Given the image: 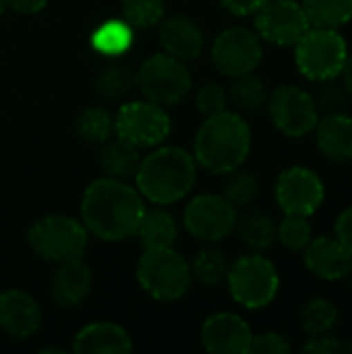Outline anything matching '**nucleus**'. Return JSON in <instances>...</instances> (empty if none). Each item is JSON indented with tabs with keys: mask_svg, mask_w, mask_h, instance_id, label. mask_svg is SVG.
<instances>
[{
	"mask_svg": "<svg viewBox=\"0 0 352 354\" xmlns=\"http://www.w3.org/2000/svg\"><path fill=\"white\" fill-rule=\"evenodd\" d=\"M143 212L141 193L110 176L93 180L81 201V222L87 232L110 243L135 236Z\"/></svg>",
	"mask_w": 352,
	"mask_h": 354,
	"instance_id": "nucleus-1",
	"label": "nucleus"
},
{
	"mask_svg": "<svg viewBox=\"0 0 352 354\" xmlns=\"http://www.w3.org/2000/svg\"><path fill=\"white\" fill-rule=\"evenodd\" d=\"M251 151V127L239 114L224 110L205 116L195 135V162L214 174H228L241 168Z\"/></svg>",
	"mask_w": 352,
	"mask_h": 354,
	"instance_id": "nucleus-2",
	"label": "nucleus"
},
{
	"mask_svg": "<svg viewBox=\"0 0 352 354\" xmlns=\"http://www.w3.org/2000/svg\"><path fill=\"white\" fill-rule=\"evenodd\" d=\"M197 162L180 147H160L147 158H141L135 174L137 191L141 197L156 205L180 201L195 185Z\"/></svg>",
	"mask_w": 352,
	"mask_h": 354,
	"instance_id": "nucleus-3",
	"label": "nucleus"
},
{
	"mask_svg": "<svg viewBox=\"0 0 352 354\" xmlns=\"http://www.w3.org/2000/svg\"><path fill=\"white\" fill-rule=\"evenodd\" d=\"M297 71L311 83L340 77L351 54L340 29L309 27L293 46Z\"/></svg>",
	"mask_w": 352,
	"mask_h": 354,
	"instance_id": "nucleus-4",
	"label": "nucleus"
},
{
	"mask_svg": "<svg viewBox=\"0 0 352 354\" xmlns=\"http://www.w3.org/2000/svg\"><path fill=\"white\" fill-rule=\"evenodd\" d=\"M230 297L237 305L257 311L274 303L280 290V274L263 253H247L230 263L226 278Z\"/></svg>",
	"mask_w": 352,
	"mask_h": 354,
	"instance_id": "nucleus-5",
	"label": "nucleus"
},
{
	"mask_svg": "<svg viewBox=\"0 0 352 354\" xmlns=\"http://www.w3.org/2000/svg\"><path fill=\"white\" fill-rule=\"evenodd\" d=\"M141 288L156 301H176L189 290L193 276L191 266L172 247L145 249L137 263Z\"/></svg>",
	"mask_w": 352,
	"mask_h": 354,
	"instance_id": "nucleus-6",
	"label": "nucleus"
},
{
	"mask_svg": "<svg viewBox=\"0 0 352 354\" xmlns=\"http://www.w3.org/2000/svg\"><path fill=\"white\" fill-rule=\"evenodd\" d=\"M135 85L145 100L170 108L185 100L193 81L183 60L162 52L141 62L135 73Z\"/></svg>",
	"mask_w": 352,
	"mask_h": 354,
	"instance_id": "nucleus-7",
	"label": "nucleus"
},
{
	"mask_svg": "<svg viewBox=\"0 0 352 354\" xmlns=\"http://www.w3.org/2000/svg\"><path fill=\"white\" fill-rule=\"evenodd\" d=\"M29 245L35 255L52 263L81 259L87 249V228L68 216H48L31 226Z\"/></svg>",
	"mask_w": 352,
	"mask_h": 354,
	"instance_id": "nucleus-8",
	"label": "nucleus"
},
{
	"mask_svg": "<svg viewBox=\"0 0 352 354\" xmlns=\"http://www.w3.org/2000/svg\"><path fill=\"white\" fill-rule=\"evenodd\" d=\"M266 108L272 124L290 139H303L311 135L322 116L313 93L293 83L280 85L270 91Z\"/></svg>",
	"mask_w": 352,
	"mask_h": 354,
	"instance_id": "nucleus-9",
	"label": "nucleus"
},
{
	"mask_svg": "<svg viewBox=\"0 0 352 354\" xmlns=\"http://www.w3.org/2000/svg\"><path fill=\"white\" fill-rule=\"evenodd\" d=\"M274 197L282 214L311 218L326 201V183L309 166L295 164L278 174Z\"/></svg>",
	"mask_w": 352,
	"mask_h": 354,
	"instance_id": "nucleus-10",
	"label": "nucleus"
},
{
	"mask_svg": "<svg viewBox=\"0 0 352 354\" xmlns=\"http://www.w3.org/2000/svg\"><path fill=\"white\" fill-rule=\"evenodd\" d=\"M114 133L137 149L156 147L170 135V116L164 106L149 100L129 102L114 116Z\"/></svg>",
	"mask_w": 352,
	"mask_h": 354,
	"instance_id": "nucleus-11",
	"label": "nucleus"
},
{
	"mask_svg": "<svg viewBox=\"0 0 352 354\" xmlns=\"http://www.w3.org/2000/svg\"><path fill=\"white\" fill-rule=\"evenodd\" d=\"M263 58V41L249 27H228L212 44V62L226 77L253 73Z\"/></svg>",
	"mask_w": 352,
	"mask_h": 354,
	"instance_id": "nucleus-12",
	"label": "nucleus"
},
{
	"mask_svg": "<svg viewBox=\"0 0 352 354\" xmlns=\"http://www.w3.org/2000/svg\"><path fill=\"white\" fill-rule=\"evenodd\" d=\"M253 17L261 41L278 48H293L311 27L299 0H268Z\"/></svg>",
	"mask_w": 352,
	"mask_h": 354,
	"instance_id": "nucleus-13",
	"label": "nucleus"
},
{
	"mask_svg": "<svg viewBox=\"0 0 352 354\" xmlns=\"http://www.w3.org/2000/svg\"><path fill=\"white\" fill-rule=\"evenodd\" d=\"M187 230L205 243H220L234 232L239 214L224 195H199L185 207Z\"/></svg>",
	"mask_w": 352,
	"mask_h": 354,
	"instance_id": "nucleus-14",
	"label": "nucleus"
},
{
	"mask_svg": "<svg viewBox=\"0 0 352 354\" xmlns=\"http://www.w3.org/2000/svg\"><path fill=\"white\" fill-rule=\"evenodd\" d=\"M251 338L249 324L237 313H214L201 326V342L207 353L245 354L249 353Z\"/></svg>",
	"mask_w": 352,
	"mask_h": 354,
	"instance_id": "nucleus-15",
	"label": "nucleus"
},
{
	"mask_svg": "<svg viewBox=\"0 0 352 354\" xmlns=\"http://www.w3.org/2000/svg\"><path fill=\"white\" fill-rule=\"evenodd\" d=\"M301 255L305 270L324 282H340L351 276V257L336 236H313Z\"/></svg>",
	"mask_w": 352,
	"mask_h": 354,
	"instance_id": "nucleus-16",
	"label": "nucleus"
},
{
	"mask_svg": "<svg viewBox=\"0 0 352 354\" xmlns=\"http://www.w3.org/2000/svg\"><path fill=\"white\" fill-rule=\"evenodd\" d=\"M41 326V309L25 290L10 288L0 295V330L17 340L33 336Z\"/></svg>",
	"mask_w": 352,
	"mask_h": 354,
	"instance_id": "nucleus-17",
	"label": "nucleus"
},
{
	"mask_svg": "<svg viewBox=\"0 0 352 354\" xmlns=\"http://www.w3.org/2000/svg\"><path fill=\"white\" fill-rule=\"evenodd\" d=\"M315 147L332 164L352 162V116L349 112L322 114L315 129Z\"/></svg>",
	"mask_w": 352,
	"mask_h": 354,
	"instance_id": "nucleus-18",
	"label": "nucleus"
},
{
	"mask_svg": "<svg viewBox=\"0 0 352 354\" xmlns=\"http://www.w3.org/2000/svg\"><path fill=\"white\" fill-rule=\"evenodd\" d=\"M160 46L164 48L166 54L187 62L195 60L201 50H203V31L201 27L185 17V15H174L168 19L160 21Z\"/></svg>",
	"mask_w": 352,
	"mask_h": 354,
	"instance_id": "nucleus-19",
	"label": "nucleus"
},
{
	"mask_svg": "<svg viewBox=\"0 0 352 354\" xmlns=\"http://www.w3.org/2000/svg\"><path fill=\"white\" fill-rule=\"evenodd\" d=\"M91 290V272L81 259L58 263V270L52 278L50 292L58 307L73 309L79 307Z\"/></svg>",
	"mask_w": 352,
	"mask_h": 354,
	"instance_id": "nucleus-20",
	"label": "nucleus"
},
{
	"mask_svg": "<svg viewBox=\"0 0 352 354\" xmlns=\"http://www.w3.org/2000/svg\"><path fill=\"white\" fill-rule=\"evenodd\" d=\"M73 351L79 354H124L133 351V342L124 328L110 322H95L79 330Z\"/></svg>",
	"mask_w": 352,
	"mask_h": 354,
	"instance_id": "nucleus-21",
	"label": "nucleus"
},
{
	"mask_svg": "<svg viewBox=\"0 0 352 354\" xmlns=\"http://www.w3.org/2000/svg\"><path fill=\"white\" fill-rule=\"evenodd\" d=\"M234 232L251 253H268L276 245V222L259 209L239 216Z\"/></svg>",
	"mask_w": 352,
	"mask_h": 354,
	"instance_id": "nucleus-22",
	"label": "nucleus"
},
{
	"mask_svg": "<svg viewBox=\"0 0 352 354\" xmlns=\"http://www.w3.org/2000/svg\"><path fill=\"white\" fill-rule=\"evenodd\" d=\"M141 164L139 149L124 139H108L102 143V153H100V166L110 178L118 180H129L135 178L137 170Z\"/></svg>",
	"mask_w": 352,
	"mask_h": 354,
	"instance_id": "nucleus-23",
	"label": "nucleus"
},
{
	"mask_svg": "<svg viewBox=\"0 0 352 354\" xmlns=\"http://www.w3.org/2000/svg\"><path fill=\"white\" fill-rule=\"evenodd\" d=\"M135 41V27L124 19H108L91 33V48L106 58L124 56Z\"/></svg>",
	"mask_w": 352,
	"mask_h": 354,
	"instance_id": "nucleus-24",
	"label": "nucleus"
},
{
	"mask_svg": "<svg viewBox=\"0 0 352 354\" xmlns=\"http://www.w3.org/2000/svg\"><path fill=\"white\" fill-rule=\"evenodd\" d=\"M135 236H139V241L145 249L172 247L178 236V226L168 212H164L160 207L145 209Z\"/></svg>",
	"mask_w": 352,
	"mask_h": 354,
	"instance_id": "nucleus-25",
	"label": "nucleus"
},
{
	"mask_svg": "<svg viewBox=\"0 0 352 354\" xmlns=\"http://www.w3.org/2000/svg\"><path fill=\"white\" fill-rule=\"evenodd\" d=\"M299 322L303 332L313 338V336H324V334H334L338 324H340V311L338 307L326 299V297H313L303 303Z\"/></svg>",
	"mask_w": 352,
	"mask_h": 354,
	"instance_id": "nucleus-26",
	"label": "nucleus"
},
{
	"mask_svg": "<svg viewBox=\"0 0 352 354\" xmlns=\"http://www.w3.org/2000/svg\"><path fill=\"white\" fill-rule=\"evenodd\" d=\"M268 97V85L259 75H255V71L234 77L228 87V102H232V106L241 112H257L266 108Z\"/></svg>",
	"mask_w": 352,
	"mask_h": 354,
	"instance_id": "nucleus-27",
	"label": "nucleus"
},
{
	"mask_svg": "<svg viewBox=\"0 0 352 354\" xmlns=\"http://www.w3.org/2000/svg\"><path fill=\"white\" fill-rule=\"evenodd\" d=\"M311 27L342 29L352 21V0H301Z\"/></svg>",
	"mask_w": 352,
	"mask_h": 354,
	"instance_id": "nucleus-28",
	"label": "nucleus"
},
{
	"mask_svg": "<svg viewBox=\"0 0 352 354\" xmlns=\"http://www.w3.org/2000/svg\"><path fill=\"white\" fill-rule=\"evenodd\" d=\"M230 263L232 261L226 257V253H222L218 249H203L193 259L191 276L201 286L212 288V286H218V284H224L226 282Z\"/></svg>",
	"mask_w": 352,
	"mask_h": 354,
	"instance_id": "nucleus-29",
	"label": "nucleus"
},
{
	"mask_svg": "<svg viewBox=\"0 0 352 354\" xmlns=\"http://www.w3.org/2000/svg\"><path fill=\"white\" fill-rule=\"evenodd\" d=\"M135 68L129 66L127 62L114 60L110 64H106L98 77H95V89L100 95L108 97V100H118L122 95H127L133 85H135Z\"/></svg>",
	"mask_w": 352,
	"mask_h": 354,
	"instance_id": "nucleus-30",
	"label": "nucleus"
},
{
	"mask_svg": "<svg viewBox=\"0 0 352 354\" xmlns=\"http://www.w3.org/2000/svg\"><path fill=\"white\" fill-rule=\"evenodd\" d=\"M261 193V183L255 172L245 170L243 166L228 172V178L224 183V197L234 205V207H247L251 205Z\"/></svg>",
	"mask_w": 352,
	"mask_h": 354,
	"instance_id": "nucleus-31",
	"label": "nucleus"
},
{
	"mask_svg": "<svg viewBox=\"0 0 352 354\" xmlns=\"http://www.w3.org/2000/svg\"><path fill=\"white\" fill-rule=\"evenodd\" d=\"M75 129L81 139H85L89 143H104L114 133V118L110 116L108 110H104L100 106H91V108H85L77 116Z\"/></svg>",
	"mask_w": 352,
	"mask_h": 354,
	"instance_id": "nucleus-32",
	"label": "nucleus"
},
{
	"mask_svg": "<svg viewBox=\"0 0 352 354\" xmlns=\"http://www.w3.org/2000/svg\"><path fill=\"white\" fill-rule=\"evenodd\" d=\"M311 239H313V226L305 216L284 214V218L276 224V243H280L286 251L301 253Z\"/></svg>",
	"mask_w": 352,
	"mask_h": 354,
	"instance_id": "nucleus-33",
	"label": "nucleus"
},
{
	"mask_svg": "<svg viewBox=\"0 0 352 354\" xmlns=\"http://www.w3.org/2000/svg\"><path fill=\"white\" fill-rule=\"evenodd\" d=\"M122 19L135 29H149L164 19V0H120Z\"/></svg>",
	"mask_w": 352,
	"mask_h": 354,
	"instance_id": "nucleus-34",
	"label": "nucleus"
},
{
	"mask_svg": "<svg viewBox=\"0 0 352 354\" xmlns=\"http://www.w3.org/2000/svg\"><path fill=\"white\" fill-rule=\"evenodd\" d=\"M313 100L317 104L319 114H334V112H346L351 95L344 89L340 77H336V79L319 81L317 91L313 93Z\"/></svg>",
	"mask_w": 352,
	"mask_h": 354,
	"instance_id": "nucleus-35",
	"label": "nucleus"
},
{
	"mask_svg": "<svg viewBox=\"0 0 352 354\" xmlns=\"http://www.w3.org/2000/svg\"><path fill=\"white\" fill-rule=\"evenodd\" d=\"M197 108L205 116H214L228 110V91L218 83H205L197 91Z\"/></svg>",
	"mask_w": 352,
	"mask_h": 354,
	"instance_id": "nucleus-36",
	"label": "nucleus"
},
{
	"mask_svg": "<svg viewBox=\"0 0 352 354\" xmlns=\"http://www.w3.org/2000/svg\"><path fill=\"white\" fill-rule=\"evenodd\" d=\"M303 354H349L352 353V340L340 338L334 334H324V336H313L307 338V342L301 348Z\"/></svg>",
	"mask_w": 352,
	"mask_h": 354,
	"instance_id": "nucleus-37",
	"label": "nucleus"
},
{
	"mask_svg": "<svg viewBox=\"0 0 352 354\" xmlns=\"http://www.w3.org/2000/svg\"><path fill=\"white\" fill-rule=\"evenodd\" d=\"M290 351H293L290 342L280 332L253 334L251 344H249V353L251 354H288Z\"/></svg>",
	"mask_w": 352,
	"mask_h": 354,
	"instance_id": "nucleus-38",
	"label": "nucleus"
},
{
	"mask_svg": "<svg viewBox=\"0 0 352 354\" xmlns=\"http://www.w3.org/2000/svg\"><path fill=\"white\" fill-rule=\"evenodd\" d=\"M334 236L340 241V245L344 247V251L349 253L352 261V205L344 207L336 222H334Z\"/></svg>",
	"mask_w": 352,
	"mask_h": 354,
	"instance_id": "nucleus-39",
	"label": "nucleus"
},
{
	"mask_svg": "<svg viewBox=\"0 0 352 354\" xmlns=\"http://www.w3.org/2000/svg\"><path fill=\"white\" fill-rule=\"evenodd\" d=\"M220 2L230 15L249 17V15H255L268 0H220Z\"/></svg>",
	"mask_w": 352,
	"mask_h": 354,
	"instance_id": "nucleus-40",
	"label": "nucleus"
},
{
	"mask_svg": "<svg viewBox=\"0 0 352 354\" xmlns=\"http://www.w3.org/2000/svg\"><path fill=\"white\" fill-rule=\"evenodd\" d=\"M8 6L17 12H25V15H33L39 12L50 0H6Z\"/></svg>",
	"mask_w": 352,
	"mask_h": 354,
	"instance_id": "nucleus-41",
	"label": "nucleus"
},
{
	"mask_svg": "<svg viewBox=\"0 0 352 354\" xmlns=\"http://www.w3.org/2000/svg\"><path fill=\"white\" fill-rule=\"evenodd\" d=\"M340 81H342L344 89L349 91V95H351L352 100V52L349 54L346 64H344V68H342V73H340Z\"/></svg>",
	"mask_w": 352,
	"mask_h": 354,
	"instance_id": "nucleus-42",
	"label": "nucleus"
},
{
	"mask_svg": "<svg viewBox=\"0 0 352 354\" xmlns=\"http://www.w3.org/2000/svg\"><path fill=\"white\" fill-rule=\"evenodd\" d=\"M6 8H8V2H6V0H0V17L4 15V10H6Z\"/></svg>",
	"mask_w": 352,
	"mask_h": 354,
	"instance_id": "nucleus-43",
	"label": "nucleus"
}]
</instances>
